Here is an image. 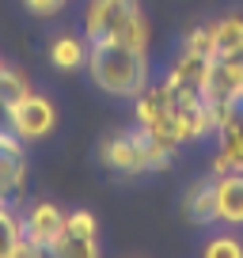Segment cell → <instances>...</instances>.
Returning <instances> with one entry per match:
<instances>
[{"instance_id":"obj_1","label":"cell","mask_w":243,"mask_h":258,"mask_svg":"<svg viewBox=\"0 0 243 258\" xmlns=\"http://www.w3.org/2000/svg\"><path fill=\"white\" fill-rule=\"evenodd\" d=\"M84 73L110 99H137L141 91L152 84L148 53L126 46V42H118V38L88 42V64H84Z\"/></svg>"},{"instance_id":"obj_20","label":"cell","mask_w":243,"mask_h":258,"mask_svg":"<svg viewBox=\"0 0 243 258\" xmlns=\"http://www.w3.org/2000/svg\"><path fill=\"white\" fill-rule=\"evenodd\" d=\"M12 258H53V247H38V243H31V239L23 235Z\"/></svg>"},{"instance_id":"obj_3","label":"cell","mask_w":243,"mask_h":258,"mask_svg":"<svg viewBox=\"0 0 243 258\" xmlns=\"http://www.w3.org/2000/svg\"><path fill=\"white\" fill-rule=\"evenodd\" d=\"M99 160L103 167H110L114 175H126V178H137L148 175V160H145V145H141V129H118L110 137H103L99 145Z\"/></svg>"},{"instance_id":"obj_7","label":"cell","mask_w":243,"mask_h":258,"mask_svg":"<svg viewBox=\"0 0 243 258\" xmlns=\"http://www.w3.org/2000/svg\"><path fill=\"white\" fill-rule=\"evenodd\" d=\"M243 171V99H235L232 118L217 133V156H213V175Z\"/></svg>"},{"instance_id":"obj_5","label":"cell","mask_w":243,"mask_h":258,"mask_svg":"<svg viewBox=\"0 0 243 258\" xmlns=\"http://www.w3.org/2000/svg\"><path fill=\"white\" fill-rule=\"evenodd\" d=\"M27 190V152H23V141L4 129L0 133V202L4 205H16Z\"/></svg>"},{"instance_id":"obj_2","label":"cell","mask_w":243,"mask_h":258,"mask_svg":"<svg viewBox=\"0 0 243 258\" xmlns=\"http://www.w3.org/2000/svg\"><path fill=\"white\" fill-rule=\"evenodd\" d=\"M84 38H118L133 49L148 53V23L137 0H88L84 8Z\"/></svg>"},{"instance_id":"obj_19","label":"cell","mask_w":243,"mask_h":258,"mask_svg":"<svg viewBox=\"0 0 243 258\" xmlns=\"http://www.w3.org/2000/svg\"><path fill=\"white\" fill-rule=\"evenodd\" d=\"M27 4V12H31V16H42V19H49V16H57V12L65 8L69 0H23Z\"/></svg>"},{"instance_id":"obj_13","label":"cell","mask_w":243,"mask_h":258,"mask_svg":"<svg viewBox=\"0 0 243 258\" xmlns=\"http://www.w3.org/2000/svg\"><path fill=\"white\" fill-rule=\"evenodd\" d=\"M23 239V217L16 213V205L0 202V258H12Z\"/></svg>"},{"instance_id":"obj_17","label":"cell","mask_w":243,"mask_h":258,"mask_svg":"<svg viewBox=\"0 0 243 258\" xmlns=\"http://www.w3.org/2000/svg\"><path fill=\"white\" fill-rule=\"evenodd\" d=\"M183 49L194 57H205V61H213L217 57V38H213V27H194V31H187V38H183Z\"/></svg>"},{"instance_id":"obj_4","label":"cell","mask_w":243,"mask_h":258,"mask_svg":"<svg viewBox=\"0 0 243 258\" xmlns=\"http://www.w3.org/2000/svg\"><path fill=\"white\" fill-rule=\"evenodd\" d=\"M57 125V110L53 103H49L46 95H38V91H31V95H23L19 103L8 106V129L16 133L19 141H42L49 137Z\"/></svg>"},{"instance_id":"obj_16","label":"cell","mask_w":243,"mask_h":258,"mask_svg":"<svg viewBox=\"0 0 243 258\" xmlns=\"http://www.w3.org/2000/svg\"><path fill=\"white\" fill-rule=\"evenodd\" d=\"M53 258H103L99 254V239H84V235H65L53 243Z\"/></svg>"},{"instance_id":"obj_15","label":"cell","mask_w":243,"mask_h":258,"mask_svg":"<svg viewBox=\"0 0 243 258\" xmlns=\"http://www.w3.org/2000/svg\"><path fill=\"white\" fill-rule=\"evenodd\" d=\"M202 258H243V239L235 232H213L202 243Z\"/></svg>"},{"instance_id":"obj_6","label":"cell","mask_w":243,"mask_h":258,"mask_svg":"<svg viewBox=\"0 0 243 258\" xmlns=\"http://www.w3.org/2000/svg\"><path fill=\"white\" fill-rule=\"evenodd\" d=\"M205 76H209V61L205 57H194V53H183L167 64V73H163V84L171 88L175 99H205Z\"/></svg>"},{"instance_id":"obj_14","label":"cell","mask_w":243,"mask_h":258,"mask_svg":"<svg viewBox=\"0 0 243 258\" xmlns=\"http://www.w3.org/2000/svg\"><path fill=\"white\" fill-rule=\"evenodd\" d=\"M23 95H31V84H27V76L19 73L16 64H4L0 61V103H19Z\"/></svg>"},{"instance_id":"obj_9","label":"cell","mask_w":243,"mask_h":258,"mask_svg":"<svg viewBox=\"0 0 243 258\" xmlns=\"http://www.w3.org/2000/svg\"><path fill=\"white\" fill-rule=\"evenodd\" d=\"M213 190H217V224L239 228L243 224V171L213 175Z\"/></svg>"},{"instance_id":"obj_12","label":"cell","mask_w":243,"mask_h":258,"mask_svg":"<svg viewBox=\"0 0 243 258\" xmlns=\"http://www.w3.org/2000/svg\"><path fill=\"white\" fill-rule=\"evenodd\" d=\"M209 27H213V38H217V57L243 46V16L239 12H228V16L213 19Z\"/></svg>"},{"instance_id":"obj_10","label":"cell","mask_w":243,"mask_h":258,"mask_svg":"<svg viewBox=\"0 0 243 258\" xmlns=\"http://www.w3.org/2000/svg\"><path fill=\"white\" fill-rule=\"evenodd\" d=\"M183 217L198 228L217 224V190H213V178H198L187 186L183 194Z\"/></svg>"},{"instance_id":"obj_8","label":"cell","mask_w":243,"mask_h":258,"mask_svg":"<svg viewBox=\"0 0 243 258\" xmlns=\"http://www.w3.org/2000/svg\"><path fill=\"white\" fill-rule=\"evenodd\" d=\"M23 217V235L31 243H38V247H53L57 239H61V232H65V209L61 205H53L46 198V202H34L27 213H19Z\"/></svg>"},{"instance_id":"obj_11","label":"cell","mask_w":243,"mask_h":258,"mask_svg":"<svg viewBox=\"0 0 243 258\" xmlns=\"http://www.w3.org/2000/svg\"><path fill=\"white\" fill-rule=\"evenodd\" d=\"M46 53H49V64H53V69L76 73V69L88 64V38H84V34H57Z\"/></svg>"},{"instance_id":"obj_18","label":"cell","mask_w":243,"mask_h":258,"mask_svg":"<svg viewBox=\"0 0 243 258\" xmlns=\"http://www.w3.org/2000/svg\"><path fill=\"white\" fill-rule=\"evenodd\" d=\"M65 235H84V239H99V220L88 209L65 213Z\"/></svg>"}]
</instances>
